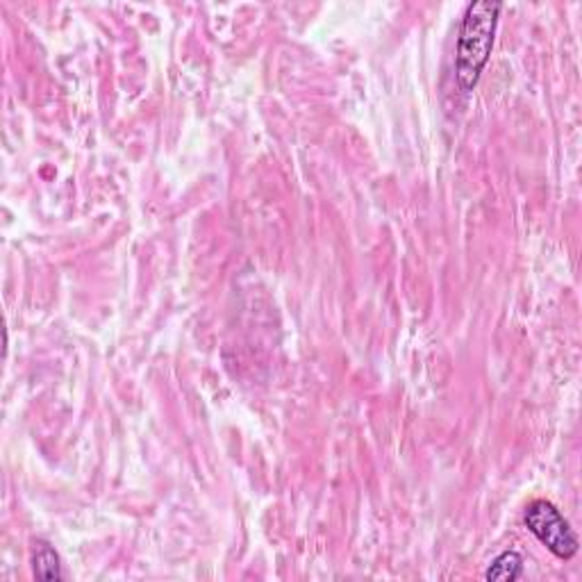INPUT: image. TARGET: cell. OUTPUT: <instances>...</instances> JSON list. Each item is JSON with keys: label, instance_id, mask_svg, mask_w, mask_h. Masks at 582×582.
<instances>
[{"label": "cell", "instance_id": "3", "mask_svg": "<svg viewBox=\"0 0 582 582\" xmlns=\"http://www.w3.org/2000/svg\"><path fill=\"white\" fill-rule=\"evenodd\" d=\"M32 573L39 580H47V582H55L62 580V560L55 551L53 544H49L47 540H37L32 544Z\"/></svg>", "mask_w": 582, "mask_h": 582}, {"label": "cell", "instance_id": "1", "mask_svg": "<svg viewBox=\"0 0 582 582\" xmlns=\"http://www.w3.org/2000/svg\"><path fill=\"white\" fill-rule=\"evenodd\" d=\"M501 10L503 3L499 0H473L462 14L456 49V80L464 94L473 92L489 64Z\"/></svg>", "mask_w": 582, "mask_h": 582}, {"label": "cell", "instance_id": "2", "mask_svg": "<svg viewBox=\"0 0 582 582\" xmlns=\"http://www.w3.org/2000/svg\"><path fill=\"white\" fill-rule=\"evenodd\" d=\"M525 528L540 540L558 560H573L580 551V540L564 514L547 499H534L523 512Z\"/></svg>", "mask_w": 582, "mask_h": 582}, {"label": "cell", "instance_id": "4", "mask_svg": "<svg viewBox=\"0 0 582 582\" xmlns=\"http://www.w3.org/2000/svg\"><path fill=\"white\" fill-rule=\"evenodd\" d=\"M523 575V558L519 551H503L484 571L491 582H514Z\"/></svg>", "mask_w": 582, "mask_h": 582}]
</instances>
